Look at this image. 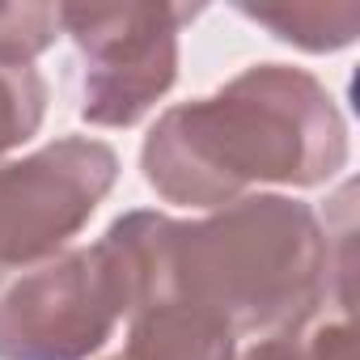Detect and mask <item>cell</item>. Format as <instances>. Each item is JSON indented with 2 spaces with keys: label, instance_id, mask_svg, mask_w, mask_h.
I'll return each instance as SVG.
<instances>
[{
  "label": "cell",
  "instance_id": "cell-11",
  "mask_svg": "<svg viewBox=\"0 0 360 360\" xmlns=\"http://www.w3.org/2000/svg\"><path fill=\"white\" fill-rule=\"evenodd\" d=\"M242 360H305V356L297 335H280V339H259Z\"/></svg>",
  "mask_w": 360,
  "mask_h": 360
},
{
  "label": "cell",
  "instance_id": "cell-6",
  "mask_svg": "<svg viewBox=\"0 0 360 360\" xmlns=\"http://www.w3.org/2000/svg\"><path fill=\"white\" fill-rule=\"evenodd\" d=\"M110 360H233V335L187 305H148L127 318V339Z\"/></svg>",
  "mask_w": 360,
  "mask_h": 360
},
{
  "label": "cell",
  "instance_id": "cell-9",
  "mask_svg": "<svg viewBox=\"0 0 360 360\" xmlns=\"http://www.w3.org/2000/svg\"><path fill=\"white\" fill-rule=\"evenodd\" d=\"M60 39V5H0V60L34 64Z\"/></svg>",
  "mask_w": 360,
  "mask_h": 360
},
{
  "label": "cell",
  "instance_id": "cell-4",
  "mask_svg": "<svg viewBox=\"0 0 360 360\" xmlns=\"http://www.w3.org/2000/svg\"><path fill=\"white\" fill-rule=\"evenodd\" d=\"M200 9L187 5H60V30L77 43L81 119L94 127L140 123L178 77V34Z\"/></svg>",
  "mask_w": 360,
  "mask_h": 360
},
{
  "label": "cell",
  "instance_id": "cell-5",
  "mask_svg": "<svg viewBox=\"0 0 360 360\" xmlns=\"http://www.w3.org/2000/svg\"><path fill=\"white\" fill-rule=\"evenodd\" d=\"M119 178V153L94 136H60L0 161V267L60 255Z\"/></svg>",
  "mask_w": 360,
  "mask_h": 360
},
{
  "label": "cell",
  "instance_id": "cell-10",
  "mask_svg": "<svg viewBox=\"0 0 360 360\" xmlns=\"http://www.w3.org/2000/svg\"><path fill=\"white\" fill-rule=\"evenodd\" d=\"M305 360H356V335H352V318H326L305 343H301Z\"/></svg>",
  "mask_w": 360,
  "mask_h": 360
},
{
  "label": "cell",
  "instance_id": "cell-2",
  "mask_svg": "<svg viewBox=\"0 0 360 360\" xmlns=\"http://www.w3.org/2000/svg\"><path fill=\"white\" fill-rule=\"evenodd\" d=\"M347 153V119L314 72L250 64L212 98L169 106L144 136L140 169L165 204L217 212L250 187H322Z\"/></svg>",
  "mask_w": 360,
  "mask_h": 360
},
{
  "label": "cell",
  "instance_id": "cell-8",
  "mask_svg": "<svg viewBox=\"0 0 360 360\" xmlns=\"http://www.w3.org/2000/svg\"><path fill=\"white\" fill-rule=\"evenodd\" d=\"M47 115V81L34 64L0 60V157L22 148Z\"/></svg>",
  "mask_w": 360,
  "mask_h": 360
},
{
  "label": "cell",
  "instance_id": "cell-3",
  "mask_svg": "<svg viewBox=\"0 0 360 360\" xmlns=\"http://www.w3.org/2000/svg\"><path fill=\"white\" fill-rule=\"evenodd\" d=\"M131 314L102 242L0 271V360H85Z\"/></svg>",
  "mask_w": 360,
  "mask_h": 360
},
{
  "label": "cell",
  "instance_id": "cell-7",
  "mask_svg": "<svg viewBox=\"0 0 360 360\" xmlns=\"http://www.w3.org/2000/svg\"><path fill=\"white\" fill-rule=\"evenodd\" d=\"M242 18L271 30L280 43L301 51H339L360 34V5L356 0H292V5H238Z\"/></svg>",
  "mask_w": 360,
  "mask_h": 360
},
{
  "label": "cell",
  "instance_id": "cell-1",
  "mask_svg": "<svg viewBox=\"0 0 360 360\" xmlns=\"http://www.w3.org/2000/svg\"><path fill=\"white\" fill-rule=\"evenodd\" d=\"M98 242L123 271L131 314L187 305L233 339L301 335L335 276L330 238L292 195H246L195 221L136 208Z\"/></svg>",
  "mask_w": 360,
  "mask_h": 360
}]
</instances>
